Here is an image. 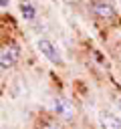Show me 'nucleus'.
Masks as SVG:
<instances>
[{
  "label": "nucleus",
  "mask_w": 121,
  "mask_h": 129,
  "mask_svg": "<svg viewBox=\"0 0 121 129\" xmlns=\"http://www.w3.org/2000/svg\"><path fill=\"white\" fill-rule=\"evenodd\" d=\"M20 58V46L16 42H8L0 48V67L2 69H12Z\"/></svg>",
  "instance_id": "f257e3e1"
},
{
  "label": "nucleus",
  "mask_w": 121,
  "mask_h": 129,
  "mask_svg": "<svg viewBox=\"0 0 121 129\" xmlns=\"http://www.w3.org/2000/svg\"><path fill=\"white\" fill-rule=\"evenodd\" d=\"M38 50L52 62V64H63V56H60V52H58V48L50 42V40H46V38H40L38 40Z\"/></svg>",
  "instance_id": "f03ea898"
},
{
  "label": "nucleus",
  "mask_w": 121,
  "mask_h": 129,
  "mask_svg": "<svg viewBox=\"0 0 121 129\" xmlns=\"http://www.w3.org/2000/svg\"><path fill=\"white\" fill-rule=\"evenodd\" d=\"M52 107H54V113H56L58 117L67 119V121H71V119L75 117V107H73V103H71L67 97H56V99L52 101Z\"/></svg>",
  "instance_id": "7ed1b4c3"
},
{
  "label": "nucleus",
  "mask_w": 121,
  "mask_h": 129,
  "mask_svg": "<svg viewBox=\"0 0 121 129\" xmlns=\"http://www.w3.org/2000/svg\"><path fill=\"white\" fill-rule=\"evenodd\" d=\"M99 125H101V129H121V119L111 111H101Z\"/></svg>",
  "instance_id": "20e7f679"
},
{
  "label": "nucleus",
  "mask_w": 121,
  "mask_h": 129,
  "mask_svg": "<svg viewBox=\"0 0 121 129\" xmlns=\"http://www.w3.org/2000/svg\"><path fill=\"white\" fill-rule=\"evenodd\" d=\"M93 12H95L99 18H105V20L115 18V8H113L109 2H95V4H93Z\"/></svg>",
  "instance_id": "39448f33"
},
{
  "label": "nucleus",
  "mask_w": 121,
  "mask_h": 129,
  "mask_svg": "<svg viewBox=\"0 0 121 129\" xmlns=\"http://www.w3.org/2000/svg\"><path fill=\"white\" fill-rule=\"evenodd\" d=\"M20 10H22V16H24L26 20H32V18L36 16V8H34L30 2H24V4L20 6Z\"/></svg>",
  "instance_id": "423d86ee"
},
{
  "label": "nucleus",
  "mask_w": 121,
  "mask_h": 129,
  "mask_svg": "<svg viewBox=\"0 0 121 129\" xmlns=\"http://www.w3.org/2000/svg\"><path fill=\"white\" fill-rule=\"evenodd\" d=\"M42 129H60V127H58L56 123H46V125H44Z\"/></svg>",
  "instance_id": "0eeeda50"
},
{
  "label": "nucleus",
  "mask_w": 121,
  "mask_h": 129,
  "mask_svg": "<svg viewBox=\"0 0 121 129\" xmlns=\"http://www.w3.org/2000/svg\"><path fill=\"white\" fill-rule=\"evenodd\" d=\"M0 6L4 8V6H8V0H0Z\"/></svg>",
  "instance_id": "6e6552de"
}]
</instances>
